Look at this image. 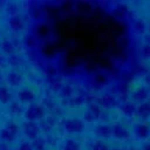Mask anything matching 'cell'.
Listing matches in <instances>:
<instances>
[{
  "label": "cell",
  "mask_w": 150,
  "mask_h": 150,
  "mask_svg": "<svg viewBox=\"0 0 150 150\" xmlns=\"http://www.w3.org/2000/svg\"><path fill=\"white\" fill-rule=\"evenodd\" d=\"M103 114V109L97 104V103H90L89 104V108H88V111L84 116V118L88 121V122H93L94 120H98Z\"/></svg>",
  "instance_id": "cell-1"
},
{
  "label": "cell",
  "mask_w": 150,
  "mask_h": 150,
  "mask_svg": "<svg viewBox=\"0 0 150 150\" xmlns=\"http://www.w3.org/2000/svg\"><path fill=\"white\" fill-rule=\"evenodd\" d=\"M131 97L135 102L143 103V102L149 101L150 94H149V90L145 87H138V88H136L135 90L131 91Z\"/></svg>",
  "instance_id": "cell-2"
},
{
  "label": "cell",
  "mask_w": 150,
  "mask_h": 150,
  "mask_svg": "<svg viewBox=\"0 0 150 150\" xmlns=\"http://www.w3.org/2000/svg\"><path fill=\"white\" fill-rule=\"evenodd\" d=\"M134 134L139 139H148L150 137V127L145 123H137L134 125Z\"/></svg>",
  "instance_id": "cell-3"
},
{
  "label": "cell",
  "mask_w": 150,
  "mask_h": 150,
  "mask_svg": "<svg viewBox=\"0 0 150 150\" xmlns=\"http://www.w3.org/2000/svg\"><path fill=\"white\" fill-rule=\"evenodd\" d=\"M97 104L101 108L109 109V108H111V107H114L116 104V97H115V95H112L110 93L103 94L97 98Z\"/></svg>",
  "instance_id": "cell-4"
},
{
  "label": "cell",
  "mask_w": 150,
  "mask_h": 150,
  "mask_svg": "<svg viewBox=\"0 0 150 150\" xmlns=\"http://www.w3.org/2000/svg\"><path fill=\"white\" fill-rule=\"evenodd\" d=\"M67 129L68 131L70 132H74V134H81L82 131H84V122L79 120V118H70L67 121Z\"/></svg>",
  "instance_id": "cell-5"
},
{
  "label": "cell",
  "mask_w": 150,
  "mask_h": 150,
  "mask_svg": "<svg viewBox=\"0 0 150 150\" xmlns=\"http://www.w3.org/2000/svg\"><path fill=\"white\" fill-rule=\"evenodd\" d=\"M135 115L139 118V120H148L150 117V100L143 103H139L136 107V112Z\"/></svg>",
  "instance_id": "cell-6"
},
{
  "label": "cell",
  "mask_w": 150,
  "mask_h": 150,
  "mask_svg": "<svg viewBox=\"0 0 150 150\" xmlns=\"http://www.w3.org/2000/svg\"><path fill=\"white\" fill-rule=\"evenodd\" d=\"M130 131L122 124H115L114 127H111V136L118 139H127L130 137Z\"/></svg>",
  "instance_id": "cell-7"
},
{
  "label": "cell",
  "mask_w": 150,
  "mask_h": 150,
  "mask_svg": "<svg viewBox=\"0 0 150 150\" xmlns=\"http://www.w3.org/2000/svg\"><path fill=\"white\" fill-rule=\"evenodd\" d=\"M95 135L102 141L105 138L111 137V127L107 125V124H98L95 128Z\"/></svg>",
  "instance_id": "cell-8"
},
{
  "label": "cell",
  "mask_w": 150,
  "mask_h": 150,
  "mask_svg": "<svg viewBox=\"0 0 150 150\" xmlns=\"http://www.w3.org/2000/svg\"><path fill=\"white\" fill-rule=\"evenodd\" d=\"M121 111L125 117H132L136 112V104L132 102H124L121 105Z\"/></svg>",
  "instance_id": "cell-9"
},
{
  "label": "cell",
  "mask_w": 150,
  "mask_h": 150,
  "mask_svg": "<svg viewBox=\"0 0 150 150\" xmlns=\"http://www.w3.org/2000/svg\"><path fill=\"white\" fill-rule=\"evenodd\" d=\"M116 88L121 95H128L131 91V84L128 82H124V81H120Z\"/></svg>",
  "instance_id": "cell-10"
},
{
  "label": "cell",
  "mask_w": 150,
  "mask_h": 150,
  "mask_svg": "<svg viewBox=\"0 0 150 150\" xmlns=\"http://www.w3.org/2000/svg\"><path fill=\"white\" fill-rule=\"evenodd\" d=\"M139 53L142 55V57L144 60H148L150 61V43L149 42H145L141 46V49H139Z\"/></svg>",
  "instance_id": "cell-11"
},
{
  "label": "cell",
  "mask_w": 150,
  "mask_h": 150,
  "mask_svg": "<svg viewBox=\"0 0 150 150\" xmlns=\"http://www.w3.org/2000/svg\"><path fill=\"white\" fill-rule=\"evenodd\" d=\"M134 29H135L136 33L143 34V33L145 32V29H146V25H145V22H144L143 20L138 19V20H136V21L134 22Z\"/></svg>",
  "instance_id": "cell-12"
},
{
  "label": "cell",
  "mask_w": 150,
  "mask_h": 150,
  "mask_svg": "<svg viewBox=\"0 0 150 150\" xmlns=\"http://www.w3.org/2000/svg\"><path fill=\"white\" fill-rule=\"evenodd\" d=\"M90 150H109V146H108V144H107L104 141L97 139V141H95V142L91 144Z\"/></svg>",
  "instance_id": "cell-13"
},
{
  "label": "cell",
  "mask_w": 150,
  "mask_h": 150,
  "mask_svg": "<svg viewBox=\"0 0 150 150\" xmlns=\"http://www.w3.org/2000/svg\"><path fill=\"white\" fill-rule=\"evenodd\" d=\"M114 14H115V16H117L120 19H123L128 14V8L125 6H118L114 9Z\"/></svg>",
  "instance_id": "cell-14"
},
{
  "label": "cell",
  "mask_w": 150,
  "mask_h": 150,
  "mask_svg": "<svg viewBox=\"0 0 150 150\" xmlns=\"http://www.w3.org/2000/svg\"><path fill=\"white\" fill-rule=\"evenodd\" d=\"M148 71H149V68H148L144 63H139V64H137L136 68H135V70H134L135 75H143V76H144Z\"/></svg>",
  "instance_id": "cell-15"
},
{
  "label": "cell",
  "mask_w": 150,
  "mask_h": 150,
  "mask_svg": "<svg viewBox=\"0 0 150 150\" xmlns=\"http://www.w3.org/2000/svg\"><path fill=\"white\" fill-rule=\"evenodd\" d=\"M64 150H81V146L75 141H68L64 145Z\"/></svg>",
  "instance_id": "cell-16"
},
{
  "label": "cell",
  "mask_w": 150,
  "mask_h": 150,
  "mask_svg": "<svg viewBox=\"0 0 150 150\" xmlns=\"http://www.w3.org/2000/svg\"><path fill=\"white\" fill-rule=\"evenodd\" d=\"M134 76H135V74H132V73H130V71H124V73L122 74V80H121V81H124V82L130 83V82L134 80Z\"/></svg>",
  "instance_id": "cell-17"
},
{
  "label": "cell",
  "mask_w": 150,
  "mask_h": 150,
  "mask_svg": "<svg viewBox=\"0 0 150 150\" xmlns=\"http://www.w3.org/2000/svg\"><path fill=\"white\" fill-rule=\"evenodd\" d=\"M62 91H63V96H66V97H69V96H71V95H73V93H74V89H73V87H71V86H69V84H66V86L63 87Z\"/></svg>",
  "instance_id": "cell-18"
},
{
  "label": "cell",
  "mask_w": 150,
  "mask_h": 150,
  "mask_svg": "<svg viewBox=\"0 0 150 150\" xmlns=\"http://www.w3.org/2000/svg\"><path fill=\"white\" fill-rule=\"evenodd\" d=\"M144 82H145L146 84H150V70L144 75Z\"/></svg>",
  "instance_id": "cell-19"
},
{
  "label": "cell",
  "mask_w": 150,
  "mask_h": 150,
  "mask_svg": "<svg viewBox=\"0 0 150 150\" xmlns=\"http://www.w3.org/2000/svg\"><path fill=\"white\" fill-rule=\"evenodd\" d=\"M142 150H150V142H145L142 145Z\"/></svg>",
  "instance_id": "cell-20"
},
{
  "label": "cell",
  "mask_w": 150,
  "mask_h": 150,
  "mask_svg": "<svg viewBox=\"0 0 150 150\" xmlns=\"http://www.w3.org/2000/svg\"><path fill=\"white\" fill-rule=\"evenodd\" d=\"M146 27H148V30H149V34H150V23H149Z\"/></svg>",
  "instance_id": "cell-21"
},
{
  "label": "cell",
  "mask_w": 150,
  "mask_h": 150,
  "mask_svg": "<svg viewBox=\"0 0 150 150\" xmlns=\"http://www.w3.org/2000/svg\"><path fill=\"white\" fill-rule=\"evenodd\" d=\"M89 150H90V149H89Z\"/></svg>",
  "instance_id": "cell-22"
}]
</instances>
